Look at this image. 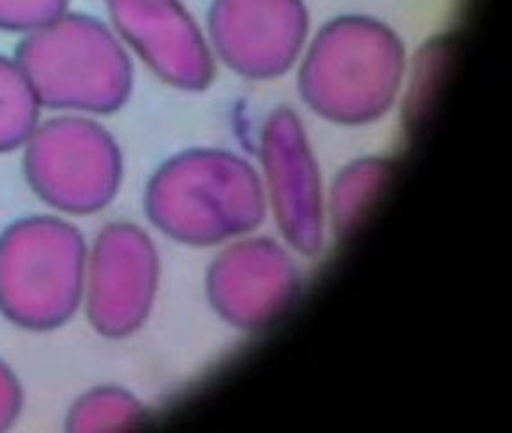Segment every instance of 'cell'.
I'll use <instances>...</instances> for the list:
<instances>
[{"label":"cell","mask_w":512,"mask_h":433,"mask_svg":"<svg viewBox=\"0 0 512 433\" xmlns=\"http://www.w3.org/2000/svg\"><path fill=\"white\" fill-rule=\"evenodd\" d=\"M87 251L60 213L10 222L0 231V314L22 331L62 329L82 309Z\"/></svg>","instance_id":"6da1fadb"},{"label":"cell","mask_w":512,"mask_h":433,"mask_svg":"<svg viewBox=\"0 0 512 433\" xmlns=\"http://www.w3.org/2000/svg\"><path fill=\"white\" fill-rule=\"evenodd\" d=\"M15 58L44 109L96 116L127 100L130 69L100 20L65 11L24 35Z\"/></svg>","instance_id":"7a4b0ae2"},{"label":"cell","mask_w":512,"mask_h":433,"mask_svg":"<svg viewBox=\"0 0 512 433\" xmlns=\"http://www.w3.org/2000/svg\"><path fill=\"white\" fill-rule=\"evenodd\" d=\"M22 152L31 192L65 217L98 212L118 188V148L92 116L58 112L40 121Z\"/></svg>","instance_id":"3957f363"},{"label":"cell","mask_w":512,"mask_h":433,"mask_svg":"<svg viewBox=\"0 0 512 433\" xmlns=\"http://www.w3.org/2000/svg\"><path fill=\"white\" fill-rule=\"evenodd\" d=\"M152 262L147 244L127 228H109L87 251L83 304L92 327L118 336L147 311Z\"/></svg>","instance_id":"277c9868"},{"label":"cell","mask_w":512,"mask_h":433,"mask_svg":"<svg viewBox=\"0 0 512 433\" xmlns=\"http://www.w3.org/2000/svg\"><path fill=\"white\" fill-rule=\"evenodd\" d=\"M109 4L119 29L159 73L186 87L204 82V49L175 0H109Z\"/></svg>","instance_id":"5b68a950"},{"label":"cell","mask_w":512,"mask_h":433,"mask_svg":"<svg viewBox=\"0 0 512 433\" xmlns=\"http://www.w3.org/2000/svg\"><path fill=\"white\" fill-rule=\"evenodd\" d=\"M42 111L17 58L0 55V154L22 150L42 121Z\"/></svg>","instance_id":"8992f818"},{"label":"cell","mask_w":512,"mask_h":433,"mask_svg":"<svg viewBox=\"0 0 512 433\" xmlns=\"http://www.w3.org/2000/svg\"><path fill=\"white\" fill-rule=\"evenodd\" d=\"M134 406L112 388H92L74 399L65 414V430L71 433L101 432L130 419Z\"/></svg>","instance_id":"52a82bcc"},{"label":"cell","mask_w":512,"mask_h":433,"mask_svg":"<svg viewBox=\"0 0 512 433\" xmlns=\"http://www.w3.org/2000/svg\"><path fill=\"white\" fill-rule=\"evenodd\" d=\"M69 11V0H0V31L28 35Z\"/></svg>","instance_id":"ba28073f"},{"label":"cell","mask_w":512,"mask_h":433,"mask_svg":"<svg viewBox=\"0 0 512 433\" xmlns=\"http://www.w3.org/2000/svg\"><path fill=\"white\" fill-rule=\"evenodd\" d=\"M26 406V392L17 372L0 358V433L19 423Z\"/></svg>","instance_id":"9c48e42d"}]
</instances>
